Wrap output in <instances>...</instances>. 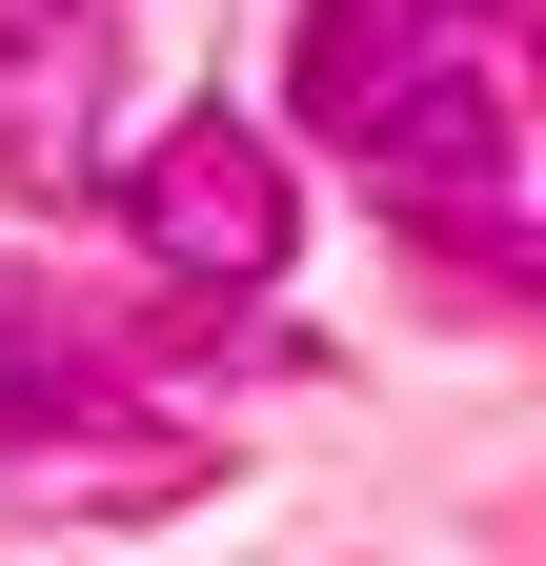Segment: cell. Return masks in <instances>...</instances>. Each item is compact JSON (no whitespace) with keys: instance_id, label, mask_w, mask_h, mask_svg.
<instances>
[{"instance_id":"obj_4","label":"cell","mask_w":546,"mask_h":566,"mask_svg":"<svg viewBox=\"0 0 546 566\" xmlns=\"http://www.w3.org/2000/svg\"><path fill=\"white\" fill-rule=\"evenodd\" d=\"M486 21H506V82L546 102V0H486Z\"/></svg>"},{"instance_id":"obj_1","label":"cell","mask_w":546,"mask_h":566,"mask_svg":"<svg viewBox=\"0 0 546 566\" xmlns=\"http://www.w3.org/2000/svg\"><path fill=\"white\" fill-rule=\"evenodd\" d=\"M304 122L345 142L385 202H506V142H526V82H506V21L486 0H304Z\"/></svg>"},{"instance_id":"obj_3","label":"cell","mask_w":546,"mask_h":566,"mask_svg":"<svg viewBox=\"0 0 546 566\" xmlns=\"http://www.w3.org/2000/svg\"><path fill=\"white\" fill-rule=\"evenodd\" d=\"M0 182H102V0H0Z\"/></svg>"},{"instance_id":"obj_2","label":"cell","mask_w":546,"mask_h":566,"mask_svg":"<svg viewBox=\"0 0 546 566\" xmlns=\"http://www.w3.org/2000/svg\"><path fill=\"white\" fill-rule=\"evenodd\" d=\"M122 223H143V263H162V283H223V304H243V283H284L304 202H284V142L202 102V122H162L143 163H122Z\"/></svg>"}]
</instances>
